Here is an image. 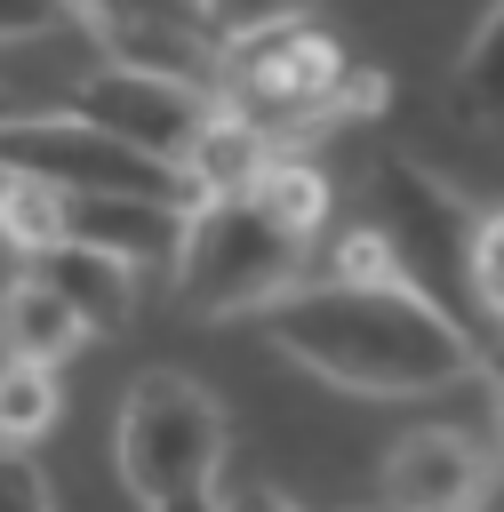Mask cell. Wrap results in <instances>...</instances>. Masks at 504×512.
<instances>
[{"label":"cell","instance_id":"obj_5","mask_svg":"<svg viewBox=\"0 0 504 512\" xmlns=\"http://www.w3.org/2000/svg\"><path fill=\"white\" fill-rule=\"evenodd\" d=\"M0 176H32V184H56V192H128V200H176V208H200L184 168L72 120L64 104L56 112H8L0 120Z\"/></svg>","mask_w":504,"mask_h":512},{"label":"cell","instance_id":"obj_6","mask_svg":"<svg viewBox=\"0 0 504 512\" xmlns=\"http://www.w3.org/2000/svg\"><path fill=\"white\" fill-rule=\"evenodd\" d=\"M64 112L88 120V128H104V136H120V144H136V152H152V160H168V168H184V152L200 144V128L224 112V88L184 80V72L104 64V72H88L64 96Z\"/></svg>","mask_w":504,"mask_h":512},{"label":"cell","instance_id":"obj_23","mask_svg":"<svg viewBox=\"0 0 504 512\" xmlns=\"http://www.w3.org/2000/svg\"><path fill=\"white\" fill-rule=\"evenodd\" d=\"M0 120H8V88H0Z\"/></svg>","mask_w":504,"mask_h":512},{"label":"cell","instance_id":"obj_19","mask_svg":"<svg viewBox=\"0 0 504 512\" xmlns=\"http://www.w3.org/2000/svg\"><path fill=\"white\" fill-rule=\"evenodd\" d=\"M472 280H480V320L504 336V208L480 216V256H472Z\"/></svg>","mask_w":504,"mask_h":512},{"label":"cell","instance_id":"obj_15","mask_svg":"<svg viewBox=\"0 0 504 512\" xmlns=\"http://www.w3.org/2000/svg\"><path fill=\"white\" fill-rule=\"evenodd\" d=\"M456 112L480 128H504V0H488V16L456 56Z\"/></svg>","mask_w":504,"mask_h":512},{"label":"cell","instance_id":"obj_13","mask_svg":"<svg viewBox=\"0 0 504 512\" xmlns=\"http://www.w3.org/2000/svg\"><path fill=\"white\" fill-rule=\"evenodd\" d=\"M24 272H40V280L88 320V336H120L128 312H136V280H128V264H120V256H96V248H80V240H64L56 256H40V264H24Z\"/></svg>","mask_w":504,"mask_h":512},{"label":"cell","instance_id":"obj_7","mask_svg":"<svg viewBox=\"0 0 504 512\" xmlns=\"http://www.w3.org/2000/svg\"><path fill=\"white\" fill-rule=\"evenodd\" d=\"M360 64H344V48L312 24H288L256 48H240L232 64V104L256 112L264 128H288V120H344V88H352Z\"/></svg>","mask_w":504,"mask_h":512},{"label":"cell","instance_id":"obj_17","mask_svg":"<svg viewBox=\"0 0 504 512\" xmlns=\"http://www.w3.org/2000/svg\"><path fill=\"white\" fill-rule=\"evenodd\" d=\"M200 16L216 32V48H256L288 24H304V0H200Z\"/></svg>","mask_w":504,"mask_h":512},{"label":"cell","instance_id":"obj_4","mask_svg":"<svg viewBox=\"0 0 504 512\" xmlns=\"http://www.w3.org/2000/svg\"><path fill=\"white\" fill-rule=\"evenodd\" d=\"M368 200H376V232L400 264V280L416 296H432L448 320H480V280H472V256H480V208L432 176L424 160L408 152H384L368 168Z\"/></svg>","mask_w":504,"mask_h":512},{"label":"cell","instance_id":"obj_10","mask_svg":"<svg viewBox=\"0 0 504 512\" xmlns=\"http://www.w3.org/2000/svg\"><path fill=\"white\" fill-rule=\"evenodd\" d=\"M184 232H192V208H176V200H128V192H80L72 200V240L96 256H120L128 272L160 264V256L176 264Z\"/></svg>","mask_w":504,"mask_h":512},{"label":"cell","instance_id":"obj_12","mask_svg":"<svg viewBox=\"0 0 504 512\" xmlns=\"http://www.w3.org/2000/svg\"><path fill=\"white\" fill-rule=\"evenodd\" d=\"M88 344V320L40 280V272H16L0 288V360H24V368H64L72 352Z\"/></svg>","mask_w":504,"mask_h":512},{"label":"cell","instance_id":"obj_8","mask_svg":"<svg viewBox=\"0 0 504 512\" xmlns=\"http://www.w3.org/2000/svg\"><path fill=\"white\" fill-rule=\"evenodd\" d=\"M496 488H504L496 448L464 424H416L376 464V504L384 512H480Z\"/></svg>","mask_w":504,"mask_h":512},{"label":"cell","instance_id":"obj_3","mask_svg":"<svg viewBox=\"0 0 504 512\" xmlns=\"http://www.w3.org/2000/svg\"><path fill=\"white\" fill-rule=\"evenodd\" d=\"M304 256H312V240L264 192L200 200L192 232H184V256H176V304L200 312V320L272 312L280 296L304 288Z\"/></svg>","mask_w":504,"mask_h":512},{"label":"cell","instance_id":"obj_22","mask_svg":"<svg viewBox=\"0 0 504 512\" xmlns=\"http://www.w3.org/2000/svg\"><path fill=\"white\" fill-rule=\"evenodd\" d=\"M488 400H496V432H488V448H496V472H504V336H496V352H488Z\"/></svg>","mask_w":504,"mask_h":512},{"label":"cell","instance_id":"obj_21","mask_svg":"<svg viewBox=\"0 0 504 512\" xmlns=\"http://www.w3.org/2000/svg\"><path fill=\"white\" fill-rule=\"evenodd\" d=\"M224 512H296L280 488H264V480H232L224 488Z\"/></svg>","mask_w":504,"mask_h":512},{"label":"cell","instance_id":"obj_11","mask_svg":"<svg viewBox=\"0 0 504 512\" xmlns=\"http://www.w3.org/2000/svg\"><path fill=\"white\" fill-rule=\"evenodd\" d=\"M272 160H280L272 128L224 96V112H216V120L200 128V144L184 152V184H192V200H232V192H256Z\"/></svg>","mask_w":504,"mask_h":512},{"label":"cell","instance_id":"obj_20","mask_svg":"<svg viewBox=\"0 0 504 512\" xmlns=\"http://www.w3.org/2000/svg\"><path fill=\"white\" fill-rule=\"evenodd\" d=\"M64 16H72V0H0V48L48 32V24H64Z\"/></svg>","mask_w":504,"mask_h":512},{"label":"cell","instance_id":"obj_18","mask_svg":"<svg viewBox=\"0 0 504 512\" xmlns=\"http://www.w3.org/2000/svg\"><path fill=\"white\" fill-rule=\"evenodd\" d=\"M0 512H56V488L32 448H0Z\"/></svg>","mask_w":504,"mask_h":512},{"label":"cell","instance_id":"obj_14","mask_svg":"<svg viewBox=\"0 0 504 512\" xmlns=\"http://www.w3.org/2000/svg\"><path fill=\"white\" fill-rule=\"evenodd\" d=\"M0 240H8V256H24V264L56 256V248L72 240V192L32 184V176H0Z\"/></svg>","mask_w":504,"mask_h":512},{"label":"cell","instance_id":"obj_9","mask_svg":"<svg viewBox=\"0 0 504 512\" xmlns=\"http://www.w3.org/2000/svg\"><path fill=\"white\" fill-rule=\"evenodd\" d=\"M72 16L96 32V48L112 64H144V72H184L216 88V32L200 16V0H72Z\"/></svg>","mask_w":504,"mask_h":512},{"label":"cell","instance_id":"obj_2","mask_svg":"<svg viewBox=\"0 0 504 512\" xmlns=\"http://www.w3.org/2000/svg\"><path fill=\"white\" fill-rule=\"evenodd\" d=\"M224 400L184 368H144L112 416V464L136 512H192L224 496Z\"/></svg>","mask_w":504,"mask_h":512},{"label":"cell","instance_id":"obj_16","mask_svg":"<svg viewBox=\"0 0 504 512\" xmlns=\"http://www.w3.org/2000/svg\"><path fill=\"white\" fill-rule=\"evenodd\" d=\"M56 416H64V384H56V368L0 360V448H32Z\"/></svg>","mask_w":504,"mask_h":512},{"label":"cell","instance_id":"obj_1","mask_svg":"<svg viewBox=\"0 0 504 512\" xmlns=\"http://www.w3.org/2000/svg\"><path fill=\"white\" fill-rule=\"evenodd\" d=\"M264 336L280 360L360 400H424L480 376V336L408 280H304L264 312Z\"/></svg>","mask_w":504,"mask_h":512}]
</instances>
